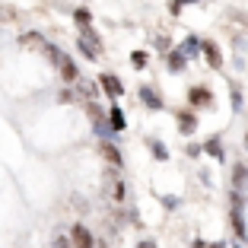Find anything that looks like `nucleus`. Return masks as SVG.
<instances>
[{
	"label": "nucleus",
	"mask_w": 248,
	"mask_h": 248,
	"mask_svg": "<svg viewBox=\"0 0 248 248\" xmlns=\"http://www.w3.org/2000/svg\"><path fill=\"white\" fill-rule=\"evenodd\" d=\"M182 67H185V54L182 51H172V54H169V70H182Z\"/></svg>",
	"instance_id": "10"
},
{
	"label": "nucleus",
	"mask_w": 248,
	"mask_h": 248,
	"mask_svg": "<svg viewBox=\"0 0 248 248\" xmlns=\"http://www.w3.org/2000/svg\"><path fill=\"white\" fill-rule=\"evenodd\" d=\"M111 194L121 201V197H124V182H111Z\"/></svg>",
	"instance_id": "14"
},
{
	"label": "nucleus",
	"mask_w": 248,
	"mask_h": 248,
	"mask_svg": "<svg viewBox=\"0 0 248 248\" xmlns=\"http://www.w3.org/2000/svg\"><path fill=\"white\" fill-rule=\"evenodd\" d=\"M150 146H153V153H156V159H166V146H162V143H150Z\"/></svg>",
	"instance_id": "15"
},
{
	"label": "nucleus",
	"mask_w": 248,
	"mask_h": 248,
	"mask_svg": "<svg viewBox=\"0 0 248 248\" xmlns=\"http://www.w3.org/2000/svg\"><path fill=\"white\" fill-rule=\"evenodd\" d=\"M102 156L111 162V166H121V153H118V150H115L111 143H102Z\"/></svg>",
	"instance_id": "8"
},
{
	"label": "nucleus",
	"mask_w": 248,
	"mask_h": 248,
	"mask_svg": "<svg viewBox=\"0 0 248 248\" xmlns=\"http://www.w3.org/2000/svg\"><path fill=\"white\" fill-rule=\"evenodd\" d=\"M131 64L134 67H146V51H134L131 54Z\"/></svg>",
	"instance_id": "12"
},
{
	"label": "nucleus",
	"mask_w": 248,
	"mask_h": 248,
	"mask_svg": "<svg viewBox=\"0 0 248 248\" xmlns=\"http://www.w3.org/2000/svg\"><path fill=\"white\" fill-rule=\"evenodd\" d=\"M99 83H102V89H105L108 95H121V93H124V86H121V80H118V77L102 73V77H99Z\"/></svg>",
	"instance_id": "3"
},
{
	"label": "nucleus",
	"mask_w": 248,
	"mask_h": 248,
	"mask_svg": "<svg viewBox=\"0 0 248 248\" xmlns=\"http://www.w3.org/2000/svg\"><path fill=\"white\" fill-rule=\"evenodd\" d=\"M201 48H204V54H207V64H210V67H223V58H219V48H217L213 42H204Z\"/></svg>",
	"instance_id": "6"
},
{
	"label": "nucleus",
	"mask_w": 248,
	"mask_h": 248,
	"mask_svg": "<svg viewBox=\"0 0 248 248\" xmlns=\"http://www.w3.org/2000/svg\"><path fill=\"white\" fill-rule=\"evenodd\" d=\"M108 118H111V131H124V115H121V108H118V105L108 111Z\"/></svg>",
	"instance_id": "9"
},
{
	"label": "nucleus",
	"mask_w": 248,
	"mask_h": 248,
	"mask_svg": "<svg viewBox=\"0 0 248 248\" xmlns=\"http://www.w3.org/2000/svg\"><path fill=\"white\" fill-rule=\"evenodd\" d=\"M245 146H248V131H245Z\"/></svg>",
	"instance_id": "18"
},
{
	"label": "nucleus",
	"mask_w": 248,
	"mask_h": 248,
	"mask_svg": "<svg viewBox=\"0 0 248 248\" xmlns=\"http://www.w3.org/2000/svg\"><path fill=\"white\" fill-rule=\"evenodd\" d=\"M178 124H182V131H194V115H178Z\"/></svg>",
	"instance_id": "11"
},
{
	"label": "nucleus",
	"mask_w": 248,
	"mask_h": 248,
	"mask_svg": "<svg viewBox=\"0 0 248 248\" xmlns=\"http://www.w3.org/2000/svg\"><path fill=\"white\" fill-rule=\"evenodd\" d=\"M178 3H182V0H178Z\"/></svg>",
	"instance_id": "19"
},
{
	"label": "nucleus",
	"mask_w": 248,
	"mask_h": 248,
	"mask_svg": "<svg viewBox=\"0 0 248 248\" xmlns=\"http://www.w3.org/2000/svg\"><path fill=\"white\" fill-rule=\"evenodd\" d=\"M232 185H235V191H248V166H235V172H232Z\"/></svg>",
	"instance_id": "5"
},
{
	"label": "nucleus",
	"mask_w": 248,
	"mask_h": 248,
	"mask_svg": "<svg viewBox=\"0 0 248 248\" xmlns=\"http://www.w3.org/2000/svg\"><path fill=\"white\" fill-rule=\"evenodd\" d=\"M77 22H80V26H89V13L86 10H77Z\"/></svg>",
	"instance_id": "16"
},
{
	"label": "nucleus",
	"mask_w": 248,
	"mask_h": 248,
	"mask_svg": "<svg viewBox=\"0 0 248 248\" xmlns=\"http://www.w3.org/2000/svg\"><path fill=\"white\" fill-rule=\"evenodd\" d=\"M210 248H226V245H219V242H217V245H210Z\"/></svg>",
	"instance_id": "17"
},
{
	"label": "nucleus",
	"mask_w": 248,
	"mask_h": 248,
	"mask_svg": "<svg viewBox=\"0 0 248 248\" xmlns=\"http://www.w3.org/2000/svg\"><path fill=\"white\" fill-rule=\"evenodd\" d=\"M207 153H213L217 159H223V150H219V143H217V140H210V143H207Z\"/></svg>",
	"instance_id": "13"
},
{
	"label": "nucleus",
	"mask_w": 248,
	"mask_h": 248,
	"mask_svg": "<svg viewBox=\"0 0 248 248\" xmlns=\"http://www.w3.org/2000/svg\"><path fill=\"white\" fill-rule=\"evenodd\" d=\"M188 99H191V105H210V102H213V95L207 93L204 86H194V89L188 93Z\"/></svg>",
	"instance_id": "4"
},
{
	"label": "nucleus",
	"mask_w": 248,
	"mask_h": 248,
	"mask_svg": "<svg viewBox=\"0 0 248 248\" xmlns=\"http://www.w3.org/2000/svg\"><path fill=\"white\" fill-rule=\"evenodd\" d=\"M70 239H73L77 248H93V235H89V229H83V226H73Z\"/></svg>",
	"instance_id": "2"
},
{
	"label": "nucleus",
	"mask_w": 248,
	"mask_h": 248,
	"mask_svg": "<svg viewBox=\"0 0 248 248\" xmlns=\"http://www.w3.org/2000/svg\"><path fill=\"white\" fill-rule=\"evenodd\" d=\"M48 54H51V61L61 67V73H64V80H67V83L77 80V64H73V61L67 58L64 51H58V48H48Z\"/></svg>",
	"instance_id": "1"
},
{
	"label": "nucleus",
	"mask_w": 248,
	"mask_h": 248,
	"mask_svg": "<svg viewBox=\"0 0 248 248\" xmlns=\"http://www.w3.org/2000/svg\"><path fill=\"white\" fill-rule=\"evenodd\" d=\"M140 99L146 102V108H153V111H159V108H162V99H159V95H156L150 86H143V89H140Z\"/></svg>",
	"instance_id": "7"
}]
</instances>
